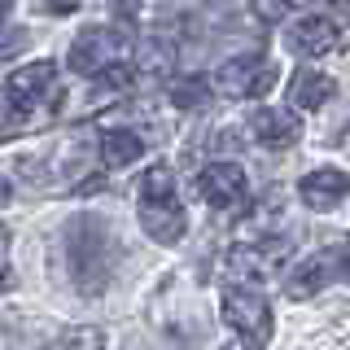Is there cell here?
Returning <instances> with one entry per match:
<instances>
[{
    "instance_id": "cell-1",
    "label": "cell",
    "mask_w": 350,
    "mask_h": 350,
    "mask_svg": "<svg viewBox=\"0 0 350 350\" xmlns=\"http://www.w3.org/2000/svg\"><path fill=\"white\" fill-rule=\"evenodd\" d=\"M118 258H123V245H118L114 228L101 215L70 219V228H66V262H70V280L79 293H88V298L105 293V284L118 271Z\"/></svg>"
},
{
    "instance_id": "cell-2",
    "label": "cell",
    "mask_w": 350,
    "mask_h": 350,
    "mask_svg": "<svg viewBox=\"0 0 350 350\" xmlns=\"http://www.w3.org/2000/svg\"><path fill=\"white\" fill-rule=\"evenodd\" d=\"M140 228L158 241V245H175L189 232V215L180 202V184H175V167L171 162H153L140 175Z\"/></svg>"
},
{
    "instance_id": "cell-3",
    "label": "cell",
    "mask_w": 350,
    "mask_h": 350,
    "mask_svg": "<svg viewBox=\"0 0 350 350\" xmlns=\"http://www.w3.org/2000/svg\"><path fill=\"white\" fill-rule=\"evenodd\" d=\"M62 101L57 92V66L53 62H31L9 70L5 79V136H18L22 123H40L44 114H53Z\"/></svg>"
},
{
    "instance_id": "cell-4",
    "label": "cell",
    "mask_w": 350,
    "mask_h": 350,
    "mask_svg": "<svg viewBox=\"0 0 350 350\" xmlns=\"http://www.w3.org/2000/svg\"><path fill=\"white\" fill-rule=\"evenodd\" d=\"M70 70L88 75V79H101V75L118 70V66L131 62V36L118 27H83L79 36L70 40Z\"/></svg>"
},
{
    "instance_id": "cell-5",
    "label": "cell",
    "mask_w": 350,
    "mask_h": 350,
    "mask_svg": "<svg viewBox=\"0 0 350 350\" xmlns=\"http://www.w3.org/2000/svg\"><path fill=\"white\" fill-rule=\"evenodd\" d=\"M289 254H293L289 237H258V241H241V245L228 250L224 267L237 284H258V280L280 276L289 267Z\"/></svg>"
},
{
    "instance_id": "cell-6",
    "label": "cell",
    "mask_w": 350,
    "mask_h": 350,
    "mask_svg": "<svg viewBox=\"0 0 350 350\" xmlns=\"http://www.w3.org/2000/svg\"><path fill=\"white\" fill-rule=\"evenodd\" d=\"M224 324L254 350L271 342V306L254 284H228L224 289Z\"/></svg>"
},
{
    "instance_id": "cell-7",
    "label": "cell",
    "mask_w": 350,
    "mask_h": 350,
    "mask_svg": "<svg viewBox=\"0 0 350 350\" xmlns=\"http://www.w3.org/2000/svg\"><path fill=\"white\" fill-rule=\"evenodd\" d=\"M280 79L276 62H262V57H232L228 66L215 70V92L219 96H262L271 92Z\"/></svg>"
},
{
    "instance_id": "cell-8",
    "label": "cell",
    "mask_w": 350,
    "mask_h": 350,
    "mask_svg": "<svg viewBox=\"0 0 350 350\" xmlns=\"http://www.w3.org/2000/svg\"><path fill=\"white\" fill-rule=\"evenodd\" d=\"M197 193L215 211H237V206L250 202V180L237 162H206L197 171Z\"/></svg>"
},
{
    "instance_id": "cell-9",
    "label": "cell",
    "mask_w": 350,
    "mask_h": 350,
    "mask_svg": "<svg viewBox=\"0 0 350 350\" xmlns=\"http://www.w3.org/2000/svg\"><path fill=\"white\" fill-rule=\"evenodd\" d=\"M342 271V250H315L311 258H302L293 271H284V293L289 298H315L328 280Z\"/></svg>"
},
{
    "instance_id": "cell-10",
    "label": "cell",
    "mask_w": 350,
    "mask_h": 350,
    "mask_svg": "<svg viewBox=\"0 0 350 350\" xmlns=\"http://www.w3.org/2000/svg\"><path fill=\"white\" fill-rule=\"evenodd\" d=\"M250 131H254V140L262 149H293L302 140V118L284 105H267V109H254Z\"/></svg>"
},
{
    "instance_id": "cell-11",
    "label": "cell",
    "mask_w": 350,
    "mask_h": 350,
    "mask_svg": "<svg viewBox=\"0 0 350 350\" xmlns=\"http://www.w3.org/2000/svg\"><path fill=\"white\" fill-rule=\"evenodd\" d=\"M350 193V175L342 167H315L298 180V197L311 211H337Z\"/></svg>"
},
{
    "instance_id": "cell-12",
    "label": "cell",
    "mask_w": 350,
    "mask_h": 350,
    "mask_svg": "<svg viewBox=\"0 0 350 350\" xmlns=\"http://www.w3.org/2000/svg\"><path fill=\"white\" fill-rule=\"evenodd\" d=\"M284 44H289V53H298V57H320V53L337 49V18L306 14L284 31Z\"/></svg>"
},
{
    "instance_id": "cell-13",
    "label": "cell",
    "mask_w": 350,
    "mask_h": 350,
    "mask_svg": "<svg viewBox=\"0 0 350 350\" xmlns=\"http://www.w3.org/2000/svg\"><path fill=\"white\" fill-rule=\"evenodd\" d=\"M333 92H337V83H333V75H324V70H298L293 83H289L293 109H324L333 101Z\"/></svg>"
},
{
    "instance_id": "cell-14",
    "label": "cell",
    "mask_w": 350,
    "mask_h": 350,
    "mask_svg": "<svg viewBox=\"0 0 350 350\" xmlns=\"http://www.w3.org/2000/svg\"><path fill=\"white\" fill-rule=\"evenodd\" d=\"M140 153H145V136L123 131V127H109V131H101V140H96V158H101V167H131Z\"/></svg>"
},
{
    "instance_id": "cell-15",
    "label": "cell",
    "mask_w": 350,
    "mask_h": 350,
    "mask_svg": "<svg viewBox=\"0 0 350 350\" xmlns=\"http://www.w3.org/2000/svg\"><path fill=\"white\" fill-rule=\"evenodd\" d=\"M280 215H284V193L280 189H271L262 202H254V211H250L245 219H241V241H258V237H280L276 232V224H280Z\"/></svg>"
},
{
    "instance_id": "cell-16",
    "label": "cell",
    "mask_w": 350,
    "mask_h": 350,
    "mask_svg": "<svg viewBox=\"0 0 350 350\" xmlns=\"http://www.w3.org/2000/svg\"><path fill=\"white\" fill-rule=\"evenodd\" d=\"M44 350H105V328H96V324L66 328V333H57Z\"/></svg>"
},
{
    "instance_id": "cell-17",
    "label": "cell",
    "mask_w": 350,
    "mask_h": 350,
    "mask_svg": "<svg viewBox=\"0 0 350 350\" xmlns=\"http://www.w3.org/2000/svg\"><path fill=\"white\" fill-rule=\"evenodd\" d=\"M211 92H215V79H202V75H197V79H175V83H171V105L197 109Z\"/></svg>"
},
{
    "instance_id": "cell-18",
    "label": "cell",
    "mask_w": 350,
    "mask_h": 350,
    "mask_svg": "<svg viewBox=\"0 0 350 350\" xmlns=\"http://www.w3.org/2000/svg\"><path fill=\"white\" fill-rule=\"evenodd\" d=\"M44 9H49V14H75V9L83 5V0H40Z\"/></svg>"
},
{
    "instance_id": "cell-19",
    "label": "cell",
    "mask_w": 350,
    "mask_h": 350,
    "mask_svg": "<svg viewBox=\"0 0 350 350\" xmlns=\"http://www.w3.org/2000/svg\"><path fill=\"white\" fill-rule=\"evenodd\" d=\"M109 9L118 18H131V14H140V0H109Z\"/></svg>"
},
{
    "instance_id": "cell-20",
    "label": "cell",
    "mask_w": 350,
    "mask_h": 350,
    "mask_svg": "<svg viewBox=\"0 0 350 350\" xmlns=\"http://www.w3.org/2000/svg\"><path fill=\"white\" fill-rule=\"evenodd\" d=\"M342 276H346V280H350V237H346V241H342Z\"/></svg>"
},
{
    "instance_id": "cell-21",
    "label": "cell",
    "mask_w": 350,
    "mask_h": 350,
    "mask_svg": "<svg viewBox=\"0 0 350 350\" xmlns=\"http://www.w3.org/2000/svg\"><path fill=\"white\" fill-rule=\"evenodd\" d=\"M280 5H284V14H289V9H311L315 0H280Z\"/></svg>"
},
{
    "instance_id": "cell-22",
    "label": "cell",
    "mask_w": 350,
    "mask_h": 350,
    "mask_svg": "<svg viewBox=\"0 0 350 350\" xmlns=\"http://www.w3.org/2000/svg\"><path fill=\"white\" fill-rule=\"evenodd\" d=\"M333 14L337 18H350V0H333Z\"/></svg>"
},
{
    "instance_id": "cell-23",
    "label": "cell",
    "mask_w": 350,
    "mask_h": 350,
    "mask_svg": "<svg viewBox=\"0 0 350 350\" xmlns=\"http://www.w3.org/2000/svg\"><path fill=\"white\" fill-rule=\"evenodd\" d=\"M224 350H254V346H245V342H237V346H224Z\"/></svg>"
}]
</instances>
